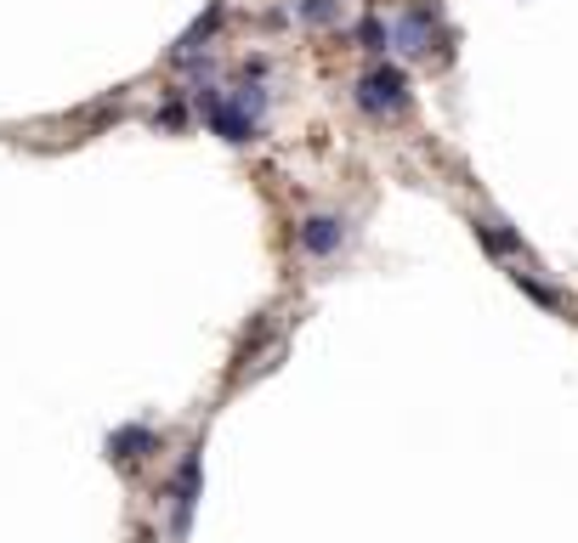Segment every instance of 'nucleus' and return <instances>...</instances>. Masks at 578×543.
<instances>
[{
	"mask_svg": "<svg viewBox=\"0 0 578 543\" xmlns=\"http://www.w3.org/2000/svg\"><path fill=\"white\" fill-rule=\"evenodd\" d=\"M358 103H363L369 114H398V108L409 103V85H403V74H398L392 63H380V69H369V74L358 80Z\"/></svg>",
	"mask_w": 578,
	"mask_h": 543,
	"instance_id": "1",
	"label": "nucleus"
},
{
	"mask_svg": "<svg viewBox=\"0 0 578 543\" xmlns=\"http://www.w3.org/2000/svg\"><path fill=\"white\" fill-rule=\"evenodd\" d=\"M425 40H431V12L414 7V12L398 23V45H403V52H425Z\"/></svg>",
	"mask_w": 578,
	"mask_h": 543,
	"instance_id": "6",
	"label": "nucleus"
},
{
	"mask_svg": "<svg viewBox=\"0 0 578 543\" xmlns=\"http://www.w3.org/2000/svg\"><path fill=\"white\" fill-rule=\"evenodd\" d=\"M516 283H522L527 294H534V301H539V306H550V312H561V294H556V289H545L539 278H527V272H516Z\"/></svg>",
	"mask_w": 578,
	"mask_h": 543,
	"instance_id": "7",
	"label": "nucleus"
},
{
	"mask_svg": "<svg viewBox=\"0 0 578 543\" xmlns=\"http://www.w3.org/2000/svg\"><path fill=\"white\" fill-rule=\"evenodd\" d=\"M154 441H159V436H154L148 425H125V430L109 436V459H114V464H136L142 453H154Z\"/></svg>",
	"mask_w": 578,
	"mask_h": 543,
	"instance_id": "3",
	"label": "nucleus"
},
{
	"mask_svg": "<svg viewBox=\"0 0 578 543\" xmlns=\"http://www.w3.org/2000/svg\"><path fill=\"white\" fill-rule=\"evenodd\" d=\"M193 499H199V453H187L182 470H176V532H187Z\"/></svg>",
	"mask_w": 578,
	"mask_h": 543,
	"instance_id": "4",
	"label": "nucleus"
},
{
	"mask_svg": "<svg viewBox=\"0 0 578 543\" xmlns=\"http://www.w3.org/2000/svg\"><path fill=\"white\" fill-rule=\"evenodd\" d=\"M341 238H347V221H334V216H312L301 227V243L312 255H329V250H341Z\"/></svg>",
	"mask_w": 578,
	"mask_h": 543,
	"instance_id": "5",
	"label": "nucleus"
},
{
	"mask_svg": "<svg viewBox=\"0 0 578 543\" xmlns=\"http://www.w3.org/2000/svg\"><path fill=\"white\" fill-rule=\"evenodd\" d=\"M334 12H341L334 0H307V7H301V18H307V23H329Z\"/></svg>",
	"mask_w": 578,
	"mask_h": 543,
	"instance_id": "9",
	"label": "nucleus"
},
{
	"mask_svg": "<svg viewBox=\"0 0 578 543\" xmlns=\"http://www.w3.org/2000/svg\"><path fill=\"white\" fill-rule=\"evenodd\" d=\"M205 119H210V130H216V136H227V142H250V136H256V114H250V108L221 103L216 91L205 96Z\"/></svg>",
	"mask_w": 578,
	"mask_h": 543,
	"instance_id": "2",
	"label": "nucleus"
},
{
	"mask_svg": "<svg viewBox=\"0 0 578 543\" xmlns=\"http://www.w3.org/2000/svg\"><path fill=\"white\" fill-rule=\"evenodd\" d=\"M363 45H369V52H385V45H392V29H385L380 18H369L363 23Z\"/></svg>",
	"mask_w": 578,
	"mask_h": 543,
	"instance_id": "8",
	"label": "nucleus"
}]
</instances>
